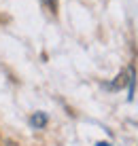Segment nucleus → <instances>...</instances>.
<instances>
[{
	"label": "nucleus",
	"mask_w": 138,
	"mask_h": 146,
	"mask_svg": "<svg viewBox=\"0 0 138 146\" xmlns=\"http://www.w3.org/2000/svg\"><path fill=\"white\" fill-rule=\"evenodd\" d=\"M30 125H32L34 129L45 127V125H47V114H45V112H36V114H32V119H30Z\"/></svg>",
	"instance_id": "nucleus-1"
},
{
	"label": "nucleus",
	"mask_w": 138,
	"mask_h": 146,
	"mask_svg": "<svg viewBox=\"0 0 138 146\" xmlns=\"http://www.w3.org/2000/svg\"><path fill=\"white\" fill-rule=\"evenodd\" d=\"M40 4H43L45 11H49L51 15H58V9H60L58 0H40Z\"/></svg>",
	"instance_id": "nucleus-2"
},
{
	"label": "nucleus",
	"mask_w": 138,
	"mask_h": 146,
	"mask_svg": "<svg viewBox=\"0 0 138 146\" xmlns=\"http://www.w3.org/2000/svg\"><path fill=\"white\" fill-rule=\"evenodd\" d=\"M96 146H109V142H98Z\"/></svg>",
	"instance_id": "nucleus-3"
}]
</instances>
